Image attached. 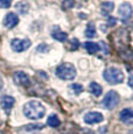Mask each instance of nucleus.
Listing matches in <instances>:
<instances>
[{"instance_id": "obj_1", "label": "nucleus", "mask_w": 133, "mask_h": 134, "mask_svg": "<svg viewBox=\"0 0 133 134\" xmlns=\"http://www.w3.org/2000/svg\"><path fill=\"white\" fill-rule=\"evenodd\" d=\"M24 114L28 119L39 120L42 119L46 114V107L37 100H30L24 105Z\"/></svg>"}, {"instance_id": "obj_2", "label": "nucleus", "mask_w": 133, "mask_h": 134, "mask_svg": "<svg viewBox=\"0 0 133 134\" xmlns=\"http://www.w3.org/2000/svg\"><path fill=\"white\" fill-rule=\"evenodd\" d=\"M112 38L114 42V47L120 53L129 50V43H130V37H129V32L126 29H118L112 34Z\"/></svg>"}, {"instance_id": "obj_3", "label": "nucleus", "mask_w": 133, "mask_h": 134, "mask_svg": "<svg viewBox=\"0 0 133 134\" xmlns=\"http://www.w3.org/2000/svg\"><path fill=\"white\" fill-rule=\"evenodd\" d=\"M103 77L104 79L111 85H114V84H119L124 81V74L120 69L116 68V66H110V68H106L103 72Z\"/></svg>"}, {"instance_id": "obj_4", "label": "nucleus", "mask_w": 133, "mask_h": 134, "mask_svg": "<svg viewBox=\"0 0 133 134\" xmlns=\"http://www.w3.org/2000/svg\"><path fill=\"white\" fill-rule=\"evenodd\" d=\"M56 76L63 81H73L76 77V69L70 63H62L56 68Z\"/></svg>"}, {"instance_id": "obj_5", "label": "nucleus", "mask_w": 133, "mask_h": 134, "mask_svg": "<svg viewBox=\"0 0 133 134\" xmlns=\"http://www.w3.org/2000/svg\"><path fill=\"white\" fill-rule=\"evenodd\" d=\"M119 104V94L117 91L111 90L105 94L103 99V106L107 110H113Z\"/></svg>"}, {"instance_id": "obj_6", "label": "nucleus", "mask_w": 133, "mask_h": 134, "mask_svg": "<svg viewBox=\"0 0 133 134\" xmlns=\"http://www.w3.org/2000/svg\"><path fill=\"white\" fill-rule=\"evenodd\" d=\"M30 44H32V42L28 38H24V40H21V38H13L11 41V48L14 51H16V53H22V51L27 50L30 47Z\"/></svg>"}, {"instance_id": "obj_7", "label": "nucleus", "mask_w": 133, "mask_h": 134, "mask_svg": "<svg viewBox=\"0 0 133 134\" xmlns=\"http://www.w3.org/2000/svg\"><path fill=\"white\" fill-rule=\"evenodd\" d=\"M118 14L121 18L123 21H127V20L131 19L132 14H133V8L131 6V4L129 2H123L118 8Z\"/></svg>"}, {"instance_id": "obj_8", "label": "nucleus", "mask_w": 133, "mask_h": 134, "mask_svg": "<svg viewBox=\"0 0 133 134\" xmlns=\"http://www.w3.org/2000/svg\"><path fill=\"white\" fill-rule=\"evenodd\" d=\"M13 81L15 84L21 86H29L30 85V78L29 76L24 72V71H16L13 76Z\"/></svg>"}, {"instance_id": "obj_9", "label": "nucleus", "mask_w": 133, "mask_h": 134, "mask_svg": "<svg viewBox=\"0 0 133 134\" xmlns=\"http://www.w3.org/2000/svg\"><path fill=\"white\" fill-rule=\"evenodd\" d=\"M104 120V117L102 113L99 112H89L84 115V121L89 125H93V124H99Z\"/></svg>"}, {"instance_id": "obj_10", "label": "nucleus", "mask_w": 133, "mask_h": 134, "mask_svg": "<svg viewBox=\"0 0 133 134\" xmlns=\"http://www.w3.org/2000/svg\"><path fill=\"white\" fill-rule=\"evenodd\" d=\"M14 104H15V99L11 96H2L0 98V106L2 107V110H4L7 114H9L11 110L13 109Z\"/></svg>"}, {"instance_id": "obj_11", "label": "nucleus", "mask_w": 133, "mask_h": 134, "mask_svg": "<svg viewBox=\"0 0 133 134\" xmlns=\"http://www.w3.org/2000/svg\"><path fill=\"white\" fill-rule=\"evenodd\" d=\"M18 24H19V16H18L14 12L7 13L6 16H5V19H4V26L5 27L8 28V29H12V28H14Z\"/></svg>"}, {"instance_id": "obj_12", "label": "nucleus", "mask_w": 133, "mask_h": 134, "mask_svg": "<svg viewBox=\"0 0 133 134\" xmlns=\"http://www.w3.org/2000/svg\"><path fill=\"white\" fill-rule=\"evenodd\" d=\"M119 118L123 122H131L133 119V110L132 109H124L120 112Z\"/></svg>"}, {"instance_id": "obj_13", "label": "nucleus", "mask_w": 133, "mask_h": 134, "mask_svg": "<svg viewBox=\"0 0 133 134\" xmlns=\"http://www.w3.org/2000/svg\"><path fill=\"white\" fill-rule=\"evenodd\" d=\"M101 9L104 15H109L114 9V4L112 1H104L101 5Z\"/></svg>"}, {"instance_id": "obj_14", "label": "nucleus", "mask_w": 133, "mask_h": 134, "mask_svg": "<svg viewBox=\"0 0 133 134\" xmlns=\"http://www.w3.org/2000/svg\"><path fill=\"white\" fill-rule=\"evenodd\" d=\"M89 90H90L91 93L96 97H99L102 94V92H103V87L99 85L98 83H96V82H92V83L89 85Z\"/></svg>"}, {"instance_id": "obj_15", "label": "nucleus", "mask_w": 133, "mask_h": 134, "mask_svg": "<svg viewBox=\"0 0 133 134\" xmlns=\"http://www.w3.org/2000/svg\"><path fill=\"white\" fill-rule=\"evenodd\" d=\"M84 48L86 49V51H88L89 54L95 55V54L99 50V44L98 43H95V42H85L84 43Z\"/></svg>"}, {"instance_id": "obj_16", "label": "nucleus", "mask_w": 133, "mask_h": 134, "mask_svg": "<svg viewBox=\"0 0 133 134\" xmlns=\"http://www.w3.org/2000/svg\"><path fill=\"white\" fill-rule=\"evenodd\" d=\"M15 9L20 13V14H26L29 11V5L26 1H20L15 5Z\"/></svg>"}, {"instance_id": "obj_17", "label": "nucleus", "mask_w": 133, "mask_h": 134, "mask_svg": "<svg viewBox=\"0 0 133 134\" xmlns=\"http://www.w3.org/2000/svg\"><path fill=\"white\" fill-rule=\"evenodd\" d=\"M47 124H48V126H50V127H58L61 121H60V119H58V117L56 114H52V115L48 117Z\"/></svg>"}, {"instance_id": "obj_18", "label": "nucleus", "mask_w": 133, "mask_h": 134, "mask_svg": "<svg viewBox=\"0 0 133 134\" xmlns=\"http://www.w3.org/2000/svg\"><path fill=\"white\" fill-rule=\"evenodd\" d=\"M53 37L55 38V40L60 41V42H64V41L68 38V35L65 34L64 32H61L60 29H56L55 32H53Z\"/></svg>"}, {"instance_id": "obj_19", "label": "nucleus", "mask_w": 133, "mask_h": 134, "mask_svg": "<svg viewBox=\"0 0 133 134\" xmlns=\"http://www.w3.org/2000/svg\"><path fill=\"white\" fill-rule=\"evenodd\" d=\"M84 34H85V36L88 38H93L95 36H96V27H95L92 24H89Z\"/></svg>"}, {"instance_id": "obj_20", "label": "nucleus", "mask_w": 133, "mask_h": 134, "mask_svg": "<svg viewBox=\"0 0 133 134\" xmlns=\"http://www.w3.org/2000/svg\"><path fill=\"white\" fill-rule=\"evenodd\" d=\"M12 5V0H0V8H9Z\"/></svg>"}, {"instance_id": "obj_21", "label": "nucleus", "mask_w": 133, "mask_h": 134, "mask_svg": "<svg viewBox=\"0 0 133 134\" xmlns=\"http://www.w3.org/2000/svg\"><path fill=\"white\" fill-rule=\"evenodd\" d=\"M43 128V125H28L25 127V131H32V130H41Z\"/></svg>"}, {"instance_id": "obj_22", "label": "nucleus", "mask_w": 133, "mask_h": 134, "mask_svg": "<svg viewBox=\"0 0 133 134\" xmlns=\"http://www.w3.org/2000/svg\"><path fill=\"white\" fill-rule=\"evenodd\" d=\"M71 89L75 90V93L76 94L81 93V92L83 91V86L80 85V84H73V85H71Z\"/></svg>"}, {"instance_id": "obj_23", "label": "nucleus", "mask_w": 133, "mask_h": 134, "mask_svg": "<svg viewBox=\"0 0 133 134\" xmlns=\"http://www.w3.org/2000/svg\"><path fill=\"white\" fill-rule=\"evenodd\" d=\"M74 5H75L74 0H64V2H63V7L64 8H73Z\"/></svg>"}, {"instance_id": "obj_24", "label": "nucleus", "mask_w": 133, "mask_h": 134, "mask_svg": "<svg viewBox=\"0 0 133 134\" xmlns=\"http://www.w3.org/2000/svg\"><path fill=\"white\" fill-rule=\"evenodd\" d=\"M49 50V46L46 44V43H42V44H40L39 47H37V51H42V53H47V51Z\"/></svg>"}, {"instance_id": "obj_25", "label": "nucleus", "mask_w": 133, "mask_h": 134, "mask_svg": "<svg viewBox=\"0 0 133 134\" xmlns=\"http://www.w3.org/2000/svg\"><path fill=\"white\" fill-rule=\"evenodd\" d=\"M117 22V19L113 16H107V26H114Z\"/></svg>"}, {"instance_id": "obj_26", "label": "nucleus", "mask_w": 133, "mask_h": 134, "mask_svg": "<svg viewBox=\"0 0 133 134\" xmlns=\"http://www.w3.org/2000/svg\"><path fill=\"white\" fill-rule=\"evenodd\" d=\"M129 85H130V87H132L133 89V76H131L129 78Z\"/></svg>"}, {"instance_id": "obj_27", "label": "nucleus", "mask_w": 133, "mask_h": 134, "mask_svg": "<svg viewBox=\"0 0 133 134\" xmlns=\"http://www.w3.org/2000/svg\"><path fill=\"white\" fill-rule=\"evenodd\" d=\"M2 89V78L1 77H0V90Z\"/></svg>"}, {"instance_id": "obj_28", "label": "nucleus", "mask_w": 133, "mask_h": 134, "mask_svg": "<svg viewBox=\"0 0 133 134\" xmlns=\"http://www.w3.org/2000/svg\"><path fill=\"white\" fill-rule=\"evenodd\" d=\"M0 134H2V133H1V132H0Z\"/></svg>"}]
</instances>
